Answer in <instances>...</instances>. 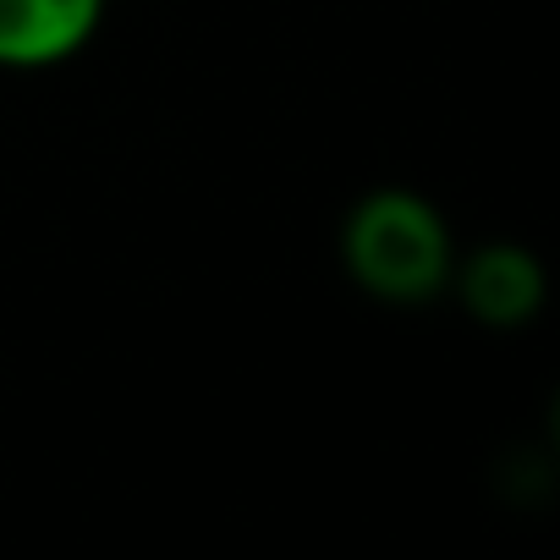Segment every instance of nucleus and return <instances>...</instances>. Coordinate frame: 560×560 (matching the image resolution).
<instances>
[{"instance_id":"obj_3","label":"nucleus","mask_w":560,"mask_h":560,"mask_svg":"<svg viewBox=\"0 0 560 560\" xmlns=\"http://www.w3.org/2000/svg\"><path fill=\"white\" fill-rule=\"evenodd\" d=\"M100 23L105 0H0V67H61L100 34Z\"/></svg>"},{"instance_id":"obj_2","label":"nucleus","mask_w":560,"mask_h":560,"mask_svg":"<svg viewBox=\"0 0 560 560\" xmlns=\"http://www.w3.org/2000/svg\"><path fill=\"white\" fill-rule=\"evenodd\" d=\"M451 280L462 292V308L489 330H522L549 292L538 253L522 242H483L467 264L451 269Z\"/></svg>"},{"instance_id":"obj_1","label":"nucleus","mask_w":560,"mask_h":560,"mask_svg":"<svg viewBox=\"0 0 560 560\" xmlns=\"http://www.w3.org/2000/svg\"><path fill=\"white\" fill-rule=\"evenodd\" d=\"M341 264L352 287L385 308L434 303L451 287L456 242L445 214L412 187H374L341 220Z\"/></svg>"}]
</instances>
